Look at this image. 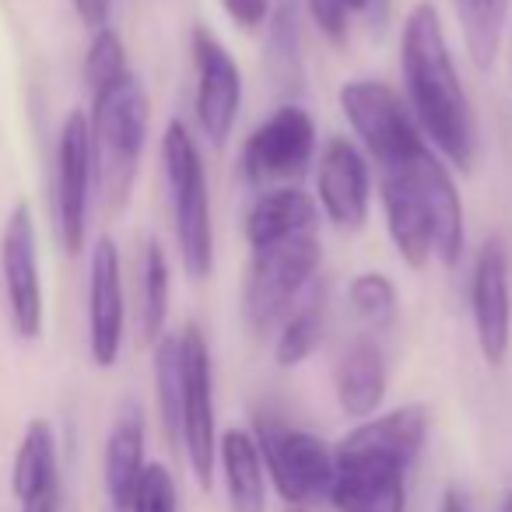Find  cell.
<instances>
[{
    "label": "cell",
    "instance_id": "cell-1",
    "mask_svg": "<svg viewBox=\"0 0 512 512\" xmlns=\"http://www.w3.org/2000/svg\"><path fill=\"white\" fill-rule=\"evenodd\" d=\"M400 95L418 120L428 148L446 158L453 172H470L481 155L477 109L463 85L446 18L435 0H414L397 39Z\"/></svg>",
    "mask_w": 512,
    "mask_h": 512
},
{
    "label": "cell",
    "instance_id": "cell-2",
    "mask_svg": "<svg viewBox=\"0 0 512 512\" xmlns=\"http://www.w3.org/2000/svg\"><path fill=\"white\" fill-rule=\"evenodd\" d=\"M158 158H162L165 204H169L179 271L193 285H204L214 278V267H218V228H214L204 144L190 130V123L169 120L162 130V141H158Z\"/></svg>",
    "mask_w": 512,
    "mask_h": 512
},
{
    "label": "cell",
    "instance_id": "cell-3",
    "mask_svg": "<svg viewBox=\"0 0 512 512\" xmlns=\"http://www.w3.org/2000/svg\"><path fill=\"white\" fill-rule=\"evenodd\" d=\"M88 137H92L95 193L106 211H123L137 186L151 137V99L134 71L113 85L92 92L88 106Z\"/></svg>",
    "mask_w": 512,
    "mask_h": 512
},
{
    "label": "cell",
    "instance_id": "cell-4",
    "mask_svg": "<svg viewBox=\"0 0 512 512\" xmlns=\"http://www.w3.org/2000/svg\"><path fill=\"white\" fill-rule=\"evenodd\" d=\"M323 235L306 232L295 239L249 249L246 278H242V323L253 337L271 341L288 309L323 278Z\"/></svg>",
    "mask_w": 512,
    "mask_h": 512
},
{
    "label": "cell",
    "instance_id": "cell-5",
    "mask_svg": "<svg viewBox=\"0 0 512 512\" xmlns=\"http://www.w3.org/2000/svg\"><path fill=\"white\" fill-rule=\"evenodd\" d=\"M337 109L348 123L351 141L379 172H400L428 151L418 120L407 109L400 88L383 78H348L337 88Z\"/></svg>",
    "mask_w": 512,
    "mask_h": 512
},
{
    "label": "cell",
    "instance_id": "cell-6",
    "mask_svg": "<svg viewBox=\"0 0 512 512\" xmlns=\"http://www.w3.org/2000/svg\"><path fill=\"white\" fill-rule=\"evenodd\" d=\"M320 155L316 116L299 99L278 102L239 144L235 169L249 190L267 186H302Z\"/></svg>",
    "mask_w": 512,
    "mask_h": 512
},
{
    "label": "cell",
    "instance_id": "cell-7",
    "mask_svg": "<svg viewBox=\"0 0 512 512\" xmlns=\"http://www.w3.org/2000/svg\"><path fill=\"white\" fill-rule=\"evenodd\" d=\"M253 435L260 456H264L267 481L281 495V502H288L292 509H309L316 502H327L337 456L323 435L292 425L278 414H256Z\"/></svg>",
    "mask_w": 512,
    "mask_h": 512
},
{
    "label": "cell",
    "instance_id": "cell-8",
    "mask_svg": "<svg viewBox=\"0 0 512 512\" xmlns=\"http://www.w3.org/2000/svg\"><path fill=\"white\" fill-rule=\"evenodd\" d=\"M190 67H193V134L200 144L221 151L235 137L246 102V74L225 39L207 25L190 32Z\"/></svg>",
    "mask_w": 512,
    "mask_h": 512
},
{
    "label": "cell",
    "instance_id": "cell-9",
    "mask_svg": "<svg viewBox=\"0 0 512 512\" xmlns=\"http://www.w3.org/2000/svg\"><path fill=\"white\" fill-rule=\"evenodd\" d=\"M183 348V428H179V453L186 456L193 481L200 488L214 484V460H218V393H214V355L207 334L197 323L179 327Z\"/></svg>",
    "mask_w": 512,
    "mask_h": 512
},
{
    "label": "cell",
    "instance_id": "cell-10",
    "mask_svg": "<svg viewBox=\"0 0 512 512\" xmlns=\"http://www.w3.org/2000/svg\"><path fill=\"white\" fill-rule=\"evenodd\" d=\"M95 200V162L85 109H71L57 130L53 148V221L67 256H81L88 246Z\"/></svg>",
    "mask_w": 512,
    "mask_h": 512
},
{
    "label": "cell",
    "instance_id": "cell-11",
    "mask_svg": "<svg viewBox=\"0 0 512 512\" xmlns=\"http://www.w3.org/2000/svg\"><path fill=\"white\" fill-rule=\"evenodd\" d=\"M0 285L8 320L22 341H39L46 330V292L39 264V228L29 200H18L0 228Z\"/></svg>",
    "mask_w": 512,
    "mask_h": 512
},
{
    "label": "cell",
    "instance_id": "cell-12",
    "mask_svg": "<svg viewBox=\"0 0 512 512\" xmlns=\"http://www.w3.org/2000/svg\"><path fill=\"white\" fill-rule=\"evenodd\" d=\"M313 200L334 232L358 235L376 204V169L351 137H327L313 165Z\"/></svg>",
    "mask_w": 512,
    "mask_h": 512
},
{
    "label": "cell",
    "instance_id": "cell-13",
    "mask_svg": "<svg viewBox=\"0 0 512 512\" xmlns=\"http://www.w3.org/2000/svg\"><path fill=\"white\" fill-rule=\"evenodd\" d=\"M467 299L477 355L488 369H502L512 355V256L502 235H488L477 246Z\"/></svg>",
    "mask_w": 512,
    "mask_h": 512
},
{
    "label": "cell",
    "instance_id": "cell-14",
    "mask_svg": "<svg viewBox=\"0 0 512 512\" xmlns=\"http://www.w3.org/2000/svg\"><path fill=\"white\" fill-rule=\"evenodd\" d=\"M127 281H123V253L113 235H99L88 249V358L95 369H113L127 344Z\"/></svg>",
    "mask_w": 512,
    "mask_h": 512
},
{
    "label": "cell",
    "instance_id": "cell-15",
    "mask_svg": "<svg viewBox=\"0 0 512 512\" xmlns=\"http://www.w3.org/2000/svg\"><path fill=\"white\" fill-rule=\"evenodd\" d=\"M376 204L383 214V232L390 239L393 256L407 271H428L435 264V232L411 165L400 172H379Z\"/></svg>",
    "mask_w": 512,
    "mask_h": 512
},
{
    "label": "cell",
    "instance_id": "cell-16",
    "mask_svg": "<svg viewBox=\"0 0 512 512\" xmlns=\"http://www.w3.org/2000/svg\"><path fill=\"white\" fill-rule=\"evenodd\" d=\"M337 470L327 502L337 512H407V467L376 453L334 449Z\"/></svg>",
    "mask_w": 512,
    "mask_h": 512
},
{
    "label": "cell",
    "instance_id": "cell-17",
    "mask_svg": "<svg viewBox=\"0 0 512 512\" xmlns=\"http://www.w3.org/2000/svg\"><path fill=\"white\" fill-rule=\"evenodd\" d=\"M411 172L421 186L428 218H432L435 260H439L446 271H456V267L467 260V204H463L456 172L449 169L446 158H439L432 148L411 165Z\"/></svg>",
    "mask_w": 512,
    "mask_h": 512
},
{
    "label": "cell",
    "instance_id": "cell-18",
    "mask_svg": "<svg viewBox=\"0 0 512 512\" xmlns=\"http://www.w3.org/2000/svg\"><path fill=\"white\" fill-rule=\"evenodd\" d=\"M390 397V362L376 337L362 334L334 362V404L348 421H365L383 411Z\"/></svg>",
    "mask_w": 512,
    "mask_h": 512
},
{
    "label": "cell",
    "instance_id": "cell-19",
    "mask_svg": "<svg viewBox=\"0 0 512 512\" xmlns=\"http://www.w3.org/2000/svg\"><path fill=\"white\" fill-rule=\"evenodd\" d=\"M428 428H432V414H428L425 404H400L390 407V411L383 407L379 414L348 428L344 439L334 442V449H344V453H376L411 470L418 463V456L425 453Z\"/></svg>",
    "mask_w": 512,
    "mask_h": 512
},
{
    "label": "cell",
    "instance_id": "cell-20",
    "mask_svg": "<svg viewBox=\"0 0 512 512\" xmlns=\"http://www.w3.org/2000/svg\"><path fill=\"white\" fill-rule=\"evenodd\" d=\"M323 218L313 193L302 186H267L249 197L242 211V242L246 249H264L295 235L320 232Z\"/></svg>",
    "mask_w": 512,
    "mask_h": 512
},
{
    "label": "cell",
    "instance_id": "cell-21",
    "mask_svg": "<svg viewBox=\"0 0 512 512\" xmlns=\"http://www.w3.org/2000/svg\"><path fill=\"white\" fill-rule=\"evenodd\" d=\"M144 467H148V421L141 404H123L102 449V484L113 512L130 509Z\"/></svg>",
    "mask_w": 512,
    "mask_h": 512
},
{
    "label": "cell",
    "instance_id": "cell-22",
    "mask_svg": "<svg viewBox=\"0 0 512 512\" xmlns=\"http://www.w3.org/2000/svg\"><path fill=\"white\" fill-rule=\"evenodd\" d=\"M214 474L221 477L228 512H267L271 481L253 428H221Z\"/></svg>",
    "mask_w": 512,
    "mask_h": 512
},
{
    "label": "cell",
    "instance_id": "cell-23",
    "mask_svg": "<svg viewBox=\"0 0 512 512\" xmlns=\"http://www.w3.org/2000/svg\"><path fill=\"white\" fill-rule=\"evenodd\" d=\"M330 327V292L327 281H316L278 323L271 334V358L278 369H302L327 341Z\"/></svg>",
    "mask_w": 512,
    "mask_h": 512
},
{
    "label": "cell",
    "instance_id": "cell-24",
    "mask_svg": "<svg viewBox=\"0 0 512 512\" xmlns=\"http://www.w3.org/2000/svg\"><path fill=\"white\" fill-rule=\"evenodd\" d=\"M264 71L274 81V92L295 99L306 88V57H302L299 0H278L264 29Z\"/></svg>",
    "mask_w": 512,
    "mask_h": 512
},
{
    "label": "cell",
    "instance_id": "cell-25",
    "mask_svg": "<svg viewBox=\"0 0 512 512\" xmlns=\"http://www.w3.org/2000/svg\"><path fill=\"white\" fill-rule=\"evenodd\" d=\"M172 313V260L165 246L148 235L137 256V334L141 341L155 344L169 330Z\"/></svg>",
    "mask_w": 512,
    "mask_h": 512
},
{
    "label": "cell",
    "instance_id": "cell-26",
    "mask_svg": "<svg viewBox=\"0 0 512 512\" xmlns=\"http://www.w3.org/2000/svg\"><path fill=\"white\" fill-rule=\"evenodd\" d=\"M453 11L467 60L481 74H488L498 64V57H502L505 32H509L512 18V0H453Z\"/></svg>",
    "mask_w": 512,
    "mask_h": 512
},
{
    "label": "cell",
    "instance_id": "cell-27",
    "mask_svg": "<svg viewBox=\"0 0 512 512\" xmlns=\"http://www.w3.org/2000/svg\"><path fill=\"white\" fill-rule=\"evenodd\" d=\"M60 484V449L57 432L46 418H32L25 425V435L15 449V463H11V491L15 498L39 495V491Z\"/></svg>",
    "mask_w": 512,
    "mask_h": 512
},
{
    "label": "cell",
    "instance_id": "cell-28",
    "mask_svg": "<svg viewBox=\"0 0 512 512\" xmlns=\"http://www.w3.org/2000/svg\"><path fill=\"white\" fill-rule=\"evenodd\" d=\"M151 379H155V407L158 425L179 453V428H183V348H179V330H165L151 344Z\"/></svg>",
    "mask_w": 512,
    "mask_h": 512
},
{
    "label": "cell",
    "instance_id": "cell-29",
    "mask_svg": "<svg viewBox=\"0 0 512 512\" xmlns=\"http://www.w3.org/2000/svg\"><path fill=\"white\" fill-rule=\"evenodd\" d=\"M344 306L369 337L386 334L400 320V288L383 271H358L344 288Z\"/></svg>",
    "mask_w": 512,
    "mask_h": 512
},
{
    "label": "cell",
    "instance_id": "cell-30",
    "mask_svg": "<svg viewBox=\"0 0 512 512\" xmlns=\"http://www.w3.org/2000/svg\"><path fill=\"white\" fill-rule=\"evenodd\" d=\"M127 74H130V57H127L123 36L113 29V25L95 29L92 39H88L85 60H81V78H85L88 95L113 85V81L127 78Z\"/></svg>",
    "mask_w": 512,
    "mask_h": 512
},
{
    "label": "cell",
    "instance_id": "cell-31",
    "mask_svg": "<svg viewBox=\"0 0 512 512\" xmlns=\"http://www.w3.org/2000/svg\"><path fill=\"white\" fill-rule=\"evenodd\" d=\"M127 512H179V484L165 463L148 460Z\"/></svg>",
    "mask_w": 512,
    "mask_h": 512
},
{
    "label": "cell",
    "instance_id": "cell-32",
    "mask_svg": "<svg viewBox=\"0 0 512 512\" xmlns=\"http://www.w3.org/2000/svg\"><path fill=\"white\" fill-rule=\"evenodd\" d=\"M302 11H306L309 22H313V29L320 32L330 46H337V50L348 46L351 18H355V11H351L348 0H302Z\"/></svg>",
    "mask_w": 512,
    "mask_h": 512
},
{
    "label": "cell",
    "instance_id": "cell-33",
    "mask_svg": "<svg viewBox=\"0 0 512 512\" xmlns=\"http://www.w3.org/2000/svg\"><path fill=\"white\" fill-rule=\"evenodd\" d=\"M274 4H278V0H218V8H221V15L228 18V25L246 32V36L267 29V22H271V15H274Z\"/></svg>",
    "mask_w": 512,
    "mask_h": 512
},
{
    "label": "cell",
    "instance_id": "cell-34",
    "mask_svg": "<svg viewBox=\"0 0 512 512\" xmlns=\"http://www.w3.org/2000/svg\"><path fill=\"white\" fill-rule=\"evenodd\" d=\"M74 15L81 18V25L85 29H102V25H109V15H113V0H71Z\"/></svg>",
    "mask_w": 512,
    "mask_h": 512
},
{
    "label": "cell",
    "instance_id": "cell-35",
    "mask_svg": "<svg viewBox=\"0 0 512 512\" xmlns=\"http://www.w3.org/2000/svg\"><path fill=\"white\" fill-rule=\"evenodd\" d=\"M390 8H393V0H365L358 15H365V22H369L372 32H383L386 22H390Z\"/></svg>",
    "mask_w": 512,
    "mask_h": 512
},
{
    "label": "cell",
    "instance_id": "cell-36",
    "mask_svg": "<svg viewBox=\"0 0 512 512\" xmlns=\"http://www.w3.org/2000/svg\"><path fill=\"white\" fill-rule=\"evenodd\" d=\"M439 512H474V505L463 488H446L439 498Z\"/></svg>",
    "mask_w": 512,
    "mask_h": 512
},
{
    "label": "cell",
    "instance_id": "cell-37",
    "mask_svg": "<svg viewBox=\"0 0 512 512\" xmlns=\"http://www.w3.org/2000/svg\"><path fill=\"white\" fill-rule=\"evenodd\" d=\"M495 512H512V488L502 495V502H498V509Z\"/></svg>",
    "mask_w": 512,
    "mask_h": 512
},
{
    "label": "cell",
    "instance_id": "cell-38",
    "mask_svg": "<svg viewBox=\"0 0 512 512\" xmlns=\"http://www.w3.org/2000/svg\"><path fill=\"white\" fill-rule=\"evenodd\" d=\"M348 4H351V11H355V15H358V11H362L365 0H348Z\"/></svg>",
    "mask_w": 512,
    "mask_h": 512
},
{
    "label": "cell",
    "instance_id": "cell-39",
    "mask_svg": "<svg viewBox=\"0 0 512 512\" xmlns=\"http://www.w3.org/2000/svg\"><path fill=\"white\" fill-rule=\"evenodd\" d=\"M292 512H306V509H292Z\"/></svg>",
    "mask_w": 512,
    "mask_h": 512
}]
</instances>
